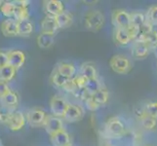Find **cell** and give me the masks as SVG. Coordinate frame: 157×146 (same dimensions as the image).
Here are the masks:
<instances>
[{"label": "cell", "mask_w": 157, "mask_h": 146, "mask_svg": "<svg viewBox=\"0 0 157 146\" xmlns=\"http://www.w3.org/2000/svg\"><path fill=\"white\" fill-rule=\"evenodd\" d=\"M104 133L105 138L108 139H120L127 133L126 122L119 116H113L106 121Z\"/></svg>", "instance_id": "cell-1"}, {"label": "cell", "mask_w": 157, "mask_h": 146, "mask_svg": "<svg viewBox=\"0 0 157 146\" xmlns=\"http://www.w3.org/2000/svg\"><path fill=\"white\" fill-rule=\"evenodd\" d=\"M109 66L113 72L120 75L128 74L133 67L132 61L128 56L123 54H117L109 59Z\"/></svg>", "instance_id": "cell-2"}, {"label": "cell", "mask_w": 157, "mask_h": 146, "mask_svg": "<svg viewBox=\"0 0 157 146\" xmlns=\"http://www.w3.org/2000/svg\"><path fill=\"white\" fill-rule=\"evenodd\" d=\"M105 24V17L100 10H91L85 15V28L91 31H99L104 28Z\"/></svg>", "instance_id": "cell-3"}, {"label": "cell", "mask_w": 157, "mask_h": 146, "mask_svg": "<svg viewBox=\"0 0 157 146\" xmlns=\"http://www.w3.org/2000/svg\"><path fill=\"white\" fill-rule=\"evenodd\" d=\"M48 114L41 108H31L25 114L26 123L30 127H44Z\"/></svg>", "instance_id": "cell-4"}, {"label": "cell", "mask_w": 157, "mask_h": 146, "mask_svg": "<svg viewBox=\"0 0 157 146\" xmlns=\"http://www.w3.org/2000/svg\"><path fill=\"white\" fill-rule=\"evenodd\" d=\"M68 106V102L62 95H54L50 100V110L52 115L63 119Z\"/></svg>", "instance_id": "cell-5"}, {"label": "cell", "mask_w": 157, "mask_h": 146, "mask_svg": "<svg viewBox=\"0 0 157 146\" xmlns=\"http://www.w3.org/2000/svg\"><path fill=\"white\" fill-rule=\"evenodd\" d=\"M111 23L115 28H127L131 24L130 13L123 9L114 10L111 15Z\"/></svg>", "instance_id": "cell-6"}, {"label": "cell", "mask_w": 157, "mask_h": 146, "mask_svg": "<svg viewBox=\"0 0 157 146\" xmlns=\"http://www.w3.org/2000/svg\"><path fill=\"white\" fill-rule=\"evenodd\" d=\"M151 53L150 47L143 41L135 40L131 43V55L134 58L144 59Z\"/></svg>", "instance_id": "cell-7"}, {"label": "cell", "mask_w": 157, "mask_h": 146, "mask_svg": "<svg viewBox=\"0 0 157 146\" xmlns=\"http://www.w3.org/2000/svg\"><path fill=\"white\" fill-rule=\"evenodd\" d=\"M6 54L9 66L14 67L17 71L24 66L25 62V54L23 51L17 50V49H12V50L6 52Z\"/></svg>", "instance_id": "cell-8"}, {"label": "cell", "mask_w": 157, "mask_h": 146, "mask_svg": "<svg viewBox=\"0 0 157 146\" xmlns=\"http://www.w3.org/2000/svg\"><path fill=\"white\" fill-rule=\"evenodd\" d=\"M25 124H26L25 115L21 111L15 110L12 112V114H11L6 126L11 131L18 132V131H21V129L25 126Z\"/></svg>", "instance_id": "cell-9"}, {"label": "cell", "mask_w": 157, "mask_h": 146, "mask_svg": "<svg viewBox=\"0 0 157 146\" xmlns=\"http://www.w3.org/2000/svg\"><path fill=\"white\" fill-rule=\"evenodd\" d=\"M84 116V108L75 103H68L67 111L64 113L63 120L67 121L68 123H75L80 121Z\"/></svg>", "instance_id": "cell-10"}, {"label": "cell", "mask_w": 157, "mask_h": 146, "mask_svg": "<svg viewBox=\"0 0 157 146\" xmlns=\"http://www.w3.org/2000/svg\"><path fill=\"white\" fill-rule=\"evenodd\" d=\"M44 128H45L46 133L49 134L50 137H52L54 134L58 133L59 132L64 129L63 119L58 118L54 115H48L46 122L44 124Z\"/></svg>", "instance_id": "cell-11"}, {"label": "cell", "mask_w": 157, "mask_h": 146, "mask_svg": "<svg viewBox=\"0 0 157 146\" xmlns=\"http://www.w3.org/2000/svg\"><path fill=\"white\" fill-rule=\"evenodd\" d=\"M135 114L138 117L140 125H142V127L144 129H147V131H153V129L157 128V119L148 116L143 108L142 109L139 108V109L135 110Z\"/></svg>", "instance_id": "cell-12"}, {"label": "cell", "mask_w": 157, "mask_h": 146, "mask_svg": "<svg viewBox=\"0 0 157 146\" xmlns=\"http://www.w3.org/2000/svg\"><path fill=\"white\" fill-rule=\"evenodd\" d=\"M20 97L19 95L16 92L10 91L8 94L0 99V106H2L10 111L17 110V107L19 106Z\"/></svg>", "instance_id": "cell-13"}, {"label": "cell", "mask_w": 157, "mask_h": 146, "mask_svg": "<svg viewBox=\"0 0 157 146\" xmlns=\"http://www.w3.org/2000/svg\"><path fill=\"white\" fill-rule=\"evenodd\" d=\"M0 30L5 37L18 36V21L14 19L4 20L0 25Z\"/></svg>", "instance_id": "cell-14"}, {"label": "cell", "mask_w": 157, "mask_h": 146, "mask_svg": "<svg viewBox=\"0 0 157 146\" xmlns=\"http://www.w3.org/2000/svg\"><path fill=\"white\" fill-rule=\"evenodd\" d=\"M113 39L119 46H128L133 42L132 37L130 35L127 28H114L113 31Z\"/></svg>", "instance_id": "cell-15"}, {"label": "cell", "mask_w": 157, "mask_h": 146, "mask_svg": "<svg viewBox=\"0 0 157 146\" xmlns=\"http://www.w3.org/2000/svg\"><path fill=\"white\" fill-rule=\"evenodd\" d=\"M55 70L59 74H62L69 79H72L73 77H75V75L77 74V68L75 66V64L72 62H59Z\"/></svg>", "instance_id": "cell-16"}, {"label": "cell", "mask_w": 157, "mask_h": 146, "mask_svg": "<svg viewBox=\"0 0 157 146\" xmlns=\"http://www.w3.org/2000/svg\"><path fill=\"white\" fill-rule=\"evenodd\" d=\"M40 26H41V33H46L51 35H55L57 30L59 29L55 17H51V16H46L41 21Z\"/></svg>", "instance_id": "cell-17"}, {"label": "cell", "mask_w": 157, "mask_h": 146, "mask_svg": "<svg viewBox=\"0 0 157 146\" xmlns=\"http://www.w3.org/2000/svg\"><path fill=\"white\" fill-rule=\"evenodd\" d=\"M44 6L47 16H51V17H57L58 15L64 12L63 3L59 0H49L45 2Z\"/></svg>", "instance_id": "cell-18"}, {"label": "cell", "mask_w": 157, "mask_h": 146, "mask_svg": "<svg viewBox=\"0 0 157 146\" xmlns=\"http://www.w3.org/2000/svg\"><path fill=\"white\" fill-rule=\"evenodd\" d=\"M51 142L53 146H71L70 136L66 129H63V131L52 136Z\"/></svg>", "instance_id": "cell-19"}, {"label": "cell", "mask_w": 157, "mask_h": 146, "mask_svg": "<svg viewBox=\"0 0 157 146\" xmlns=\"http://www.w3.org/2000/svg\"><path fill=\"white\" fill-rule=\"evenodd\" d=\"M79 74L84 76L86 79H94L99 77L98 69L94 66L93 63L90 62H85L83 64H81V66L79 67Z\"/></svg>", "instance_id": "cell-20"}, {"label": "cell", "mask_w": 157, "mask_h": 146, "mask_svg": "<svg viewBox=\"0 0 157 146\" xmlns=\"http://www.w3.org/2000/svg\"><path fill=\"white\" fill-rule=\"evenodd\" d=\"M91 97L93 99V100L97 104H98L100 107H101V106L105 105L108 102V99H109V93H108L107 89L105 87H104L101 90H99L98 92H96L95 94L91 95Z\"/></svg>", "instance_id": "cell-21"}, {"label": "cell", "mask_w": 157, "mask_h": 146, "mask_svg": "<svg viewBox=\"0 0 157 146\" xmlns=\"http://www.w3.org/2000/svg\"><path fill=\"white\" fill-rule=\"evenodd\" d=\"M55 19H56L59 29L68 28V26L72 24V21H73L72 15L68 12H66V11L63 12L62 14L58 15L57 17H55Z\"/></svg>", "instance_id": "cell-22"}, {"label": "cell", "mask_w": 157, "mask_h": 146, "mask_svg": "<svg viewBox=\"0 0 157 146\" xmlns=\"http://www.w3.org/2000/svg\"><path fill=\"white\" fill-rule=\"evenodd\" d=\"M130 20H131L132 25L137 26V28H140L147 21L145 12H143V11H134V12L130 13Z\"/></svg>", "instance_id": "cell-23"}, {"label": "cell", "mask_w": 157, "mask_h": 146, "mask_svg": "<svg viewBox=\"0 0 157 146\" xmlns=\"http://www.w3.org/2000/svg\"><path fill=\"white\" fill-rule=\"evenodd\" d=\"M32 32H33V24L29 20L18 23V36H29Z\"/></svg>", "instance_id": "cell-24"}, {"label": "cell", "mask_w": 157, "mask_h": 146, "mask_svg": "<svg viewBox=\"0 0 157 146\" xmlns=\"http://www.w3.org/2000/svg\"><path fill=\"white\" fill-rule=\"evenodd\" d=\"M16 74H17V70L11 66H9V64H7L6 66L0 69V80L8 83L15 78Z\"/></svg>", "instance_id": "cell-25"}, {"label": "cell", "mask_w": 157, "mask_h": 146, "mask_svg": "<svg viewBox=\"0 0 157 146\" xmlns=\"http://www.w3.org/2000/svg\"><path fill=\"white\" fill-rule=\"evenodd\" d=\"M54 41H55L54 35H51V34L40 33L38 36H37V45H38L41 49L50 48L54 44Z\"/></svg>", "instance_id": "cell-26"}, {"label": "cell", "mask_w": 157, "mask_h": 146, "mask_svg": "<svg viewBox=\"0 0 157 146\" xmlns=\"http://www.w3.org/2000/svg\"><path fill=\"white\" fill-rule=\"evenodd\" d=\"M16 12V5L11 1H5L2 3V6L0 8V13L7 19H13Z\"/></svg>", "instance_id": "cell-27"}, {"label": "cell", "mask_w": 157, "mask_h": 146, "mask_svg": "<svg viewBox=\"0 0 157 146\" xmlns=\"http://www.w3.org/2000/svg\"><path fill=\"white\" fill-rule=\"evenodd\" d=\"M105 85L102 83V81L100 79V77L98 78H94V79H90L88 80L87 85H86L85 89L88 91V93L93 95L96 92H98L99 90H101V88H104Z\"/></svg>", "instance_id": "cell-28"}, {"label": "cell", "mask_w": 157, "mask_h": 146, "mask_svg": "<svg viewBox=\"0 0 157 146\" xmlns=\"http://www.w3.org/2000/svg\"><path fill=\"white\" fill-rule=\"evenodd\" d=\"M70 79L63 76V75L59 74V72H57L56 70H54V72L51 75V82L54 86H56L58 88H63V86L66 85Z\"/></svg>", "instance_id": "cell-29"}, {"label": "cell", "mask_w": 157, "mask_h": 146, "mask_svg": "<svg viewBox=\"0 0 157 146\" xmlns=\"http://www.w3.org/2000/svg\"><path fill=\"white\" fill-rule=\"evenodd\" d=\"M145 19H147V23L151 24L153 28L157 26V5H152L147 10Z\"/></svg>", "instance_id": "cell-30"}, {"label": "cell", "mask_w": 157, "mask_h": 146, "mask_svg": "<svg viewBox=\"0 0 157 146\" xmlns=\"http://www.w3.org/2000/svg\"><path fill=\"white\" fill-rule=\"evenodd\" d=\"M13 19L17 21L18 23H19V21L29 20V8L16 6V12H15V15H14Z\"/></svg>", "instance_id": "cell-31"}, {"label": "cell", "mask_w": 157, "mask_h": 146, "mask_svg": "<svg viewBox=\"0 0 157 146\" xmlns=\"http://www.w3.org/2000/svg\"><path fill=\"white\" fill-rule=\"evenodd\" d=\"M136 40H138V41H143L144 43H147V44L151 49L153 46H155L157 44V29L154 28L152 31L149 32L148 34L144 35L143 37H140V38H138Z\"/></svg>", "instance_id": "cell-32"}, {"label": "cell", "mask_w": 157, "mask_h": 146, "mask_svg": "<svg viewBox=\"0 0 157 146\" xmlns=\"http://www.w3.org/2000/svg\"><path fill=\"white\" fill-rule=\"evenodd\" d=\"M143 109L148 116L157 119V101L147 102L143 107Z\"/></svg>", "instance_id": "cell-33"}, {"label": "cell", "mask_w": 157, "mask_h": 146, "mask_svg": "<svg viewBox=\"0 0 157 146\" xmlns=\"http://www.w3.org/2000/svg\"><path fill=\"white\" fill-rule=\"evenodd\" d=\"M72 80H73V82L77 89L85 88L86 85H87V82H88V79H86L84 76H82V75H80V74L75 75V77H73Z\"/></svg>", "instance_id": "cell-34"}, {"label": "cell", "mask_w": 157, "mask_h": 146, "mask_svg": "<svg viewBox=\"0 0 157 146\" xmlns=\"http://www.w3.org/2000/svg\"><path fill=\"white\" fill-rule=\"evenodd\" d=\"M72 95H73L75 97H76L77 99H79V100H81V101H83V102H84L85 99H87L89 96H91V94H89V93H88V91L86 90L85 88H83V89H77Z\"/></svg>", "instance_id": "cell-35"}, {"label": "cell", "mask_w": 157, "mask_h": 146, "mask_svg": "<svg viewBox=\"0 0 157 146\" xmlns=\"http://www.w3.org/2000/svg\"><path fill=\"white\" fill-rule=\"evenodd\" d=\"M13 111H10L6 108H4L2 106H0V124H4V125H6L9 118L12 114Z\"/></svg>", "instance_id": "cell-36"}, {"label": "cell", "mask_w": 157, "mask_h": 146, "mask_svg": "<svg viewBox=\"0 0 157 146\" xmlns=\"http://www.w3.org/2000/svg\"><path fill=\"white\" fill-rule=\"evenodd\" d=\"M84 106H85L86 109H88L89 111H92V112L97 111L100 108V106L96 103L91 96H89L87 99L84 100Z\"/></svg>", "instance_id": "cell-37"}, {"label": "cell", "mask_w": 157, "mask_h": 146, "mask_svg": "<svg viewBox=\"0 0 157 146\" xmlns=\"http://www.w3.org/2000/svg\"><path fill=\"white\" fill-rule=\"evenodd\" d=\"M64 91L66 92H67V93H69V94H73L75 91L77 90V88H76V86H75V84H74V82H73V80L72 79H70L68 82L63 86V88Z\"/></svg>", "instance_id": "cell-38"}, {"label": "cell", "mask_w": 157, "mask_h": 146, "mask_svg": "<svg viewBox=\"0 0 157 146\" xmlns=\"http://www.w3.org/2000/svg\"><path fill=\"white\" fill-rule=\"evenodd\" d=\"M10 91H11V89L9 87L8 83L0 80V99H1L2 96H4L6 94H8Z\"/></svg>", "instance_id": "cell-39"}, {"label": "cell", "mask_w": 157, "mask_h": 146, "mask_svg": "<svg viewBox=\"0 0 157 146\" xmlns=\"http://www.w3.org/2000/svg\"><path fill=\"white\" fill-rule=\"evenodd\" d=\"M7 64H8L7 54H6V52L0 50V69H1L2 67H4V66H6Z\"/></svg>", "instance_id": "cell-40"}, {"label": "cell", "mask_w": 157, "mask_h": 146, "mask_svg": "<svg viewBox=\"0 0 157 146\" xmlns=\"http://www.w3.org/2000/svg\"><path fill=\"white\" fill-rule=\"evenodd\" d=\"M151 53H153V55L155 56V58H157V44L151 48Z\"/></svg>", "instance_id": "cell-41"}, {"label": "cell", "mask_w": 157, "mask_h": 146, "mask_svg": "<svg viewBox=\"0 0 157 146\" xmlns=\"http://www.w3.org/2000/svg\"><path fill=\"white\" fill-rule=\"evenodd\" d=\"M100 146H112L110 143H109V141L106 139V140H105V141H101V144H100Z\"/></svg>", "instance_id": "cell-42"}, {"label": "cell", "mask_w": 157, "mask_h": 146, "mask_svg": "<svg viewBox=\"0 0 157 146\" xmlns=\"http://www.w3.org/2000/svg\"><path fill=\"white\" fill-rule=\"evenodd\" d=\"M2 3H3V1H1V0H0V8H1V6H2Z\"/></svg>", "instance_id": "cell-43"}, {"label": "cell", "mask_w": 157, "mask_h": 146, "mask_svg": "<svg viewBox=\"0 0 157 146\" xmlns=\"http://www.w3.org/2000/svg\"><path fill=\"white\" fill-rule=\"evenodd\" d=\"M0 146H4V145L2 144V142H1V141H0Z\"/></svg>", "instance_id": "cell-44"}, {"label": "cell", "mask_w": 157, "mask_h": 146, "mask_svg": "<svg viewBox=\"0 0 157 146\" xmlns=\"http://www.w3.org/2000/svg\"><path fill=\"white\" fill-rule=\"evenodd\" d=\"M144 146H150V145H144Z\"/></svg>", "instance_id": "cell-45"}, {"label": "cell", "mask_w": 157, "mask_h": 146, "mask_svg": "<svg viewBox=\"0 0 157 146\" xmlns=\"http://www.w3.org/2000/svg\"><path fill=\"white\" fill-rule=\"evenodd\" d=\"M156 67H157V63H156Z\"/></svg>", "instance_id": "cell-46"}]
</instances>
